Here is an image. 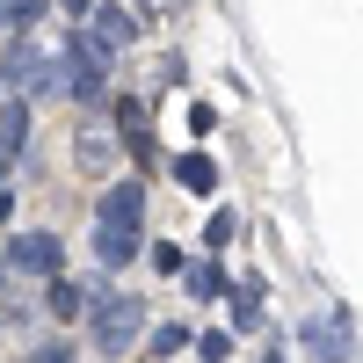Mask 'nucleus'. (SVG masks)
Listing matches in <instances>:
<instances>
[{"instance_id":"nucleus-4","label":"nucleus","mask_w":363,"mask_h":363,"mask_svg":"<svg viewBox=\"0 0 363 363\" xmlns=\"http://www.w3.org/2000/svg\"><path fill=\"white\" fill-rule=\"evenodd\" d=\"M298 342L320 363H349L356 356V327H349V313H313V320H298Z\"/></svg>"},{"instance_id":"nucleus-19","label":"nucleus","mask_w":363,"mask_h":363,"mask_svg":"<svg viewBox=\"0 0 363 363\" xmlns=\"http://www.w3.org/2000/svg\"><path fill=\"white\" fill-rule=\"evenodd\" d=\"M29 363H80V356H73L66 342H44V349H37V356H29Z\"/></svg>"},{"instance_id":"nucleus-14","label":"nucleus","mask_w":363,"mask_h":363,"mask_svg":"<svg viewBox=\"0 0 363 363\" xmlns=\"http://www.w3.org/2000/svg\"><path fill=\"white\" fill-rule=\"evenodd\" d=\"M145 349H153V363H167V356H182V349H189V327H182V320L145 327Z\"/></svg>"},{"instance_id":"nucleus-24","label":"nucleus","mask_w":363,"mask_h":363,"mask_svg":"<svg viewBox=\"0 0 363 363\" xmlns=\"http://www.w3.org/2000/svg\"><path fill=\"white\" fill-rule=\"evenodd\" d=\"M0 29H8V15H0Z\"/></svg>"},{"instance_id":"nucleus-11","label":"nucleus","mask_w":363,"mask_h":363,"mask_svg":"<svg viewBox=\"0 0 363 363\" xmlns=\"http://www.w3.org/2000/svg\"><path fill=\"white\" fill-rule=\"evenodd\" d=\"M182 284H189V298H218V291H225V262H218V255H203V262L182 269Z\"/></svg>"},{"instance_id":"nucleus-21","label":"nucleus","mask_w":363,"mask_h":363,"mask_svg":"<svg viewBox=\"0 0 363 363\" xmlns=\"http://www.w3.org/2000/svg\"><path fill=\"white\" fill-rule=\"evenodd\" d=\"M8 167H15V153H8V145H0V182H8Z\"/></svg>"},{"instance_id":"nucleus-5","label":"nucleus","mask_w":363,"mask_h":363,"mask_svg":"<svg viewBox=\"0 0 363 363\" xmlns=\"http://www.w3.org/2000/svg\"><path fill=\"white\" fill-rule=\"evenodd\" d=\"M95 225L145 233V189H138V182H109V189H102V203H95Z\"/></svg>"},{"instance_id":"nucleus-20","label":"nucleus","mask_w":363,"mask_h":363,"mask_svg":"<svg viewBox=\"0 0 363 363\" xmlns=\"http://www.w3.org/2000/svg\"><path fill=\"white\" fill-rule=\"evenodd\" d=\"M15 218V189H8V182H0V225H8Z\"/></svg>"},{"instance_id":"nucleus-8","label":"nucleus","mask_w":363,"mask_h":363,"mask_svg":"<svg viewBox=\"0 0 363 363\" xmlns=\"http://www.w3.org/2000/svg\"><path fill=\"white\" fill-rule=\"evenodd\" d=\"M95 262L109 269V277H116V269H131V262H138V233H116V225H95Z\"/></svg>"},{"instance_id":"nucleus-13","label":"nucleus","mask_w":363,"mask_h":363,"mask_svg":"<svg viewBox=\"0 0 363 363\" xmlns=\"http://www.w3.org/2000/svg\"><path fill=\"white\" fill-rule=\"evenodd\" d=\"M80 306H87V291H80L73 277H51V291H44V313H51V320H80Z\"/></svg>"},{"instance_id":"nucleus-12","label":"nucleus","mask_w":363,"mask_h":363,"mask_svg":"<svg viewBox=\"0 0 363 363\" xmlns=\"http://www.w3.org/2000/svg\"><path fill=\"white\" fill-rule=\"evenodd\" d=\"M73 160H80V174H109V160H116V145H109V131H80V145H73Z\"/></svg>"},{"instance_id":"nucleus-10","label":"nucleus","mask_w":363,"mask_h":363,"mask_svg":"<svg viewBox=\"0 0 363 363\" xmlns=\"http://www.w3.org/2000/svg\"><path fill=\"white\" fill-rule=\"evenodd\" d=\"M174 182H182L189 196H211V189H218V167H211V153H182V160H174Z\"/></svg>"},{"instance_id":"nucleus-18","label":"nucleus","mask_w":363,"mask_h":363,"mask_svg":"<svg viewBox=\"0 0 363 363\" xmlns=\"http://www.w3.org/2000/svg\"><path fill=\"white\" fill-rule=\"evenodd\" d=\"M196 356H203V363H225V356H233V335H203Z\"/></svg>"},{"instance_id":"nucleus-23","label":"nucleus","mask_w":363,"mask_h":363,"mask_svg":"<svg viewBox=\"0 0 363 363\" xmlns=\"http://www.w3.org/2000/svg\"><path fill=\"white\" fill-rule=\"evenodd\" d=\"M0 298H8V262H0Z\"/></svg>"},{"instance_id":"nucleus-6","label":"nucleus","mask_w":363,"mask_h":363,"mask_svg":"<svg viewBox=\"0 0 363 363\" xmlns=\"http://www.w3.org/2000/svg\"><path fill=\"white\" fill-rule=\"evenodd\" d=\"M87 22H95V29H87V37H95V44H102L109 58L138 44V15H131V8H116V0H102V8H95V15H87Z\"/></svg>"},{"instance_id":"nucleus-1","label":"nucleus","mask_w":363,"mask_h":363,"mask_svg":"<svg viewBox=\"0 0 363 363\" xmlns=\"http://www.w3.org/2000/svg\"><path fill=\"white\" fill-rule=\"evenodd\" d=\"M87 320H95V349H102L109 363L131 356V349L145 342V306H138V298H124V291H109V284L87 291Z\"/></svg>"},{"instance_id":"nucleus-2","label":"nucleus","mask_w":363,"mask_h":363,"mask_svg":"<svg viewBox=\"0 0 363 363\" xmlns=\"http://www.w3.org/2000/svg\"><path fill=\"white\" fill-rule=\"evenodd\" d=\"M58 80H66L73 102H95L109 87V51L87 37V29H66V37H58Z\"/></svg>"},{"instance_id":"nucleus-22","label":"nucleus","mask_w":363,"mask_h":363,"mask_svg":"<svg viewBox=\"0 0 363 363\" xmlns=\"http://www.w3.org/2000/svg\"><path fill=\"white\" fill-rule=\"evenodd\" d=\"M58 8H66V15H87V0H58Z\"/></svg>"},{"instance_id":"nucleus-15","label":"nucleus","mask_w":363,"mask_h":363,"mask_svg":"<svg viewBox=\"0 0 363 363\" xmlns=\"http://www.w3.org/2000/svg\"><path fill=\"white\" fill-rule=\"evenodd\" d=\"M0 15H8V37H29L44 22V0H0Z\"/></svg>"},{"instance_id":"nucleus-9","label":"nucleus","mask_w":363,"mask_h":363,"mask_svg":"<svg viewBox=\"0 0 363 363\" xmlns=\"http://www.w3.org/2000/svg\"><path fill=\"white\" fill-rule=\"evenodd\" d=\"M0 145H8L15 160L29 153V102H22V95H8V102H0Z\"/></svg>"},{"instance_id":"nucleus-17","label":"nucleus","mask_w":363,"mask_h":363,"mask_svg":"<svg viewBox=\"0 0 363 363\" xmlns=\"http://www.w3.org/2000/svg\"><path fill=\"white\" fill-rule=\"evenodd\" d=\"M145 262H153L160 277H182V269H189V255H182L174 240H160V247H145Z\"/></svg>"},{"instance_id":"nucleus-16","label":"nucleus","mask_w":363,"mask_h":363,"mask_svg":"<svg viewBox=\"0 0 363 363\" xmlns=\"http://www.w3.org/2000/svg\"><path fill=\"white\" fill-rule=\"evenodd\" d=\"M240 240V211H211V225H203V247L218 255V247H233Z\"/></svg>"},{"instance_id":"nucleus-3","label":"nucleus","mask_w":363,"mask_h":363,"mask_svg":"<svg viewBox=\"0 0 363 363\" xmlns=\"http://www.w3.org/2000/svg\"><path fill=\"white\" fill-rule=\"evenodd\" d=\"M0 255H8V269H22V277H44V284L66 277V247H58V233H15Z\"/></svg>"},{"instance_id":"nucleus-7","label":"nucleus","mask_w":363,"mask_h":363,"mask_svg":"<svg viewBox=\"0 0 363 363\" xmlns=\"http://www.w3.org/2000/svg\"><path fill=\"white\" fill-rule=\"evenodd\" d=\"M225 320L233 335H262V277H240V291L225 298Z\"/></svg>"}]
</instances>
